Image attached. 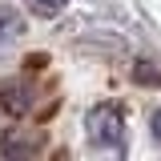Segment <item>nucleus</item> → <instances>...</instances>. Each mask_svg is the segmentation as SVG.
<instances>
[{"label": "nucleus", "instance_id": "2", "mask_svg": "<svg viewBox=\"0 0 161 161\" xmlns=\"http://www.w3.org/2000/svg\"><path fill=\"white\" fill-rule=\"evenodd\" d=\"M32 101H36V97H32V85H28V80H4V85H0V105H4L12 117L28 113Z\"/></svg>", "mask_w": 161, "mask_h": 161}, {"label": "nucleus", "instance_id": "5", "mask_svg": "<svg viewBox=\"0 0 161 161\" xmlns=\"http://www.w3.org/2000/svg\"><path fill=\"white\" fill-rule=\"evenodd\" d=\"M153 137L161 141V109H157V113H153Z\"/></svg>", "mask_w": 161, "mask_h": 161}, {"label": "nucleus", "instance_id": "3", "mask_svg": "<svg viewBox=\"0 0 161 161\" xmlns=\"http://www.w3.org/2000/svg\"><path fill=\"white\" fill-rule=\"evenodd\" d=\"M24 32V20L8 8V4H0V40H16Z\"/></svg>", "mask_w": 161, "mask_h": 161}, {"label": "nucleus", "instance_id": "4", "mask_svg": "<svg viewBox=\"0 0 161 161\" xmlns=\"http://www.w3.org/2000/svg\"><path fill=\"white\" fill-rule=\"evenodd\" d=\"M24 4H28V8H32L36 16H60L69 0H24Z\"/></svg>", "mask_w": 161, "mask_h": 161}, {"label": "nucleus", "instance_id": "1", "mask_svg": "<svg viewBox=\"0 0 161 161\" xmlns=\"http://www.w3.org/2000/svg\"><path fill=\"white\" fill-rule=\"evenodd\" d=\"M85 129H89V141H93L97 149H121V141H125V117H121L117 105H97V109H89Z\"/></svg>", "mask_w": 161, "mask_h": 161}]
</instances>
